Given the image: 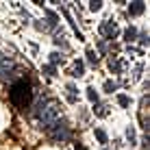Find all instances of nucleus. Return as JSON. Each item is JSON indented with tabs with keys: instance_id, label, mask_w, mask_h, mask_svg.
<instances>
[{
	"instance_id": "ddd939ff",
	"label": "nucleus",
	"mask_w": 150,
	"mask_h": 150,
	"mask_svg": "<svg viewBox=\"0 0 150 150\" xmlns=\"http://www.w3.org/2000/svg\"><path fill=\"white\" fill-rule=\"evenodd\" d=\"M133 37H135V28H128L126 30V39H133Z\"/></svg>"
},
{
	"instance_id": "dca6fc26",
	"label": "nucleus",
	"mask_w": 150,
	"mask_h": 150,
	"mask_svg": "<svg viewBox=\"0 0 150 150\" xmlns=\"http://www.w3.org/2000/svg\"><path fill=\"white\" fill-rule=\"evenodd\" d=\"M126 135H128V139L133 142V139H135V131H133V128H128V133H126Z\"/></svg>"
},
{
	"instance_id": "423d86ee",
	"label": "nucleus",
	"mask_w": 150,
	"mask_h": 150,
	"mask_svg": "<svg viewBox=\"0 0 150 150\" xmlns=\"http://www.w3.org/2000/svg\"><path fill=\"white\" fill-rule=\"evenodd\" d=\"M96 137H98V142H100V144H107V135H105V131H100V128H98V131H96Z\"/></svg>"
},
{
	"instance_id": "0eeeda50",
	"label": "nucleus",
	"mask_w": 150,
	"mask_h": 150,
	"mask_svg": "<svg viewBox=\"0 0 150 150\" xmlns=\"http://www.w3.org/2000/svg\"><path fill=\"white\" fill-rule=\"evenodd\" d=\"M81 74H83V63L76 61V63H74V76H81Z\"/></svg>"
},
{
	"instance_id": "f257e3e1",
	"label": "nucleus",
	"mask_w": 150,
	"mask_h": 150,
	"mask_svg": "<svg viewBox=\"0 0 150 150\" xmlns=\"http://www.w3.org/2000/svg\"><path fill=\"white\" fill-rule=\"evenodd\" d=\"M9 100H11L13 107L18 109H26L33 102V91H30V85L26 81H15L9 89Z\"/></svg>"
},
{
	"instance_id": "20e7f679",
	"label": "nucleus",
	"mask_w": 150,
	"mask_h": 150,
	"mask_svg": "<svg viewBox=\"0 0 150 150\" xmlns=\"http://www.w3.org/2000/svg\"><path fill=\"white\" fill-rule=\"evenodd\" d=\"M142 11H144V2H133L131 4V13L133 15H139Z\"/></svg>"
},
{
	"instance_id": "2eb2a0df",
	"label": "nucleus",
	"mask_w": 150,
	"mask_h": 150,
	"mask_svg": "<svg viewBox=\"0 0 150 150\" xmlns=\"http://www.w3.org/2000/svg\"><path fill=\"white\" fill-rule=\"evenodd\" d=\"M87 96H89V100H96V91L91 89V87H89V89H87Z\"/></svg>"
},
{
	"instance_id": "9d476101",
	"label": "nucleus",
	"mask_w": 150,
	"mask_h": 150,
	"mask_svg": "<svg viewBox=\"0 0 150 150\" xmlns=\"http://www.w3.org/2000/svg\"><path fill=\"white\" fill-rule=\"evenodd\" d=\"M94 111L98 113V115H107V111H105V107H100V105H98V107H94Z\"/></svg>"
},
{
	"instance_id": "f03ea898",
	"label": "nucleus",
	"mask_w": 150,
	"mask_h": 150,
	"mask_svg": "<svg viewBox=\"0 0 150 150\" xmlns=\"http://www.w3.org/2000/svg\"><path fill=\"white\" fill-rule=\"evenodd\" d=\"M37 115H39V120L44 122L46 126H57L61 111H59V107H57L54 102H39V107H37Z\"/></svg>"
},
{
	"instance_id": "1a4fd4ad",
	"label": "nucleus",
	"mask_w": 150,
	"mask_h": 150,
	"mask_svg": "<svg viewBox=\"0 0 150 150\" xmlns=\"http://www.w3.org/2000/svg\"><path fill=\"white\" fill-rule=\"evenodd\" d=\"M105 89H107V91H113V89H115V83L107 81V83H105Z\"/></svg>"
},
{
	"instance_id": "7ed1b4c3",
	"label": "nucleus",
	"mask_w": 150,
	"mask_h": 150,
	"mask_svg": "<svg viewBox=\"0 0 150 150\" xmlns=\"http://www.w3.org/2000/svg\"><path fill=\"white\" fill-rule=\"evenodd\" d=\"M100 30H102V33H105V35H107L109 39H113V37L117 35V26H115V24H111V22L102 24V26H100Z\"/></svg>"
},
{
	"instance_id": "4468645a",
	"label": "nucleus",
	"mask_w": 150,
	"mask_h": 150,
	"mask_svg": "<svg viewBox=\"0 0 150 150\" xmlns=\"http://www.w3.org/2000/svg\"><path fill=\"white\" fill-rule=\"evenodd\" d=\"M89 7H91V11H98V9H100V7H102V2H91V4H89Z\"/></svg>"
},
{
	"instance_id": "f8f14e48",
	"label": "nucleus",
	"mask_w": 150,
	"mask_h": 150,
	"mask_svg": "<svg viewBox=\"0 0 150 150\" xmlns=\"http://www.w3.org/2000/svg\"><path fill=\"white\" fill-rule=\"evenodd\" d=\"M117 100H120V105H122V107H128V98H126V96H120Z\"/></svg>"
},
{
	"instance_id": "39448f33",
	"label": "nucleus",
	"mask_w": 150,
	"mask_h": 150,
	"mask_svg": "<svg viewBox=\"0 0 150 150\" xmlns=\"http://www.w3.org/2000/svg\"><path fill=\"white\" fill-rule=\"evenodd\" d=\"M54 137H57V139H70V133L65 131V128H57V131H54Z\"/></svg>"
},
{
	"instance_id": "6e6552de",
	"label": "nucleus",
	"mask_w": 150,
	"mask_h": 150,
	"mask_svg": "<svg viewBox=\"0 0 150 150\" xmlns=\"http://www.w3.org/2000/svg\"><path fill=\"white\" fill-rule=\"evenodd\" d=\"M61 59H63V57H61L59 52H52V54H50V61H52V63H59Z\"/></svg>"
},
{
	"instance_id": "9b49d317",
	"label": "nucleus",
	"mask_w": 150,
	"mask_h": 150,
	"mask_svg": "<svg viewBox=\"0 0 150 150\" xmlns=\"http://www.w3.org/2000/svg\"><path fill=\"white\" fill-rule=\"evenodd\" d=\"M87 57H89V61H91V63H96V61H98V57H96L94 50H89V52H87Z\"/></svg>"
}]
</instances>
